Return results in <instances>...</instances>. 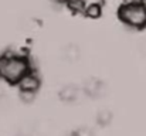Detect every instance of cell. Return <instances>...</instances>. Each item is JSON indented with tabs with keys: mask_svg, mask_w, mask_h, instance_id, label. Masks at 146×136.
Listing matches in <instances>:
<instances>
[{
	"mask_svg": "<svg viewBox=\"0 0 146 136\" xmlns=\"http://www.w3.org/2000/svg\"><path fill=\"white\" fill-rule=\"evenodd\" d=\"M29 72H31V67L24 55L13 52L0 55V80L13 85H19V82Z\"/></svg>",
	"mask_w": 146,
	"mask_h": 136,
	"instance_id": "1",
	"label": "cell"
},
{
	"mask_svg": "<svg viewBox=\"0 0 146 136\" xmlns=\"http://www.w3.org/2000/svg\"><path fill=\"white\" fill-rule=\"evenodd\" d=\"M119 19L131 29L142 30L146 27V3L142 0H132L119 9Z\"/></svg>",
	"mask_w": 146,
	"mask_h": 136,
	"instance_id": "2",
	"label": "cell"
},
{
	"mask_svg": "<svg viewBox=\"0 0 146 136\" xmlns=\"http://www.w3.org/2000/svg\"><path fill=\"white\" fill-rule=\"evenodd\" d=\"M17 87H19V90H20V92L23 95H34L37 92V90H38V87H40V80L31 71L19 82Z\"/></svg>",
	"mask_w": 146,
	"mask_h": 136,
	"instance_id": "3",
	"label": "cell"
},
{
	"mask_svg": "<svg viewBox=\"0 0 146 136\" xmlns=\"http://www.w3.org/2000/svg\"><path fill=\"white\" fill-rule=\"evenodd\" d=\"M84 92L88 96H92V98L101 96L104 94V84L99 80H90L84 87Z\"/></svg>",
	"mask_w": 146,
	"mask_h": 136,
	"instance_id": "4",
	"label": "cell"
},
{
	"mask_svg": "<svg viewBox=\"0 0 146 136\" xmlns=\"http://www.w3.org/2000/svg\"><path fill=\"white\" fill-rule=\"evenodd\" d=\"M80 96V88L75 85H67L60 92V98L64 102H74Z\"/></svg>",
	"mask_w": 146,
	"mask_h": 136,
	"instance_id": "5",
	"label": "cell"
}]
</instances>
